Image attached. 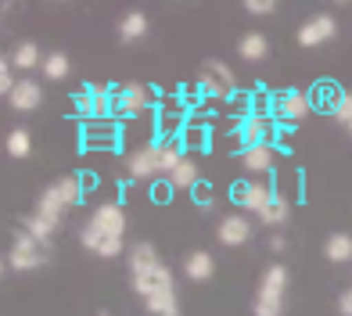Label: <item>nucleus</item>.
Listing matches in <instances>:
<instances>
[{"label":"nucleus","instance_id":"1","mask_svg":"<svg viewBox=\"0 0 352 316\" xmlns=\"http://www.w3.org/2000/svg\"><path fill=\"white\" fill-rule=\"evenodd\" d=\"M122 234H126V212L122 205H98L83 227V248H90L101 259H116L122 251Z\"/></svg>","mask_w":352,"mask_h":316},{"label":"nucleus","instance_id":"2","mask_svg":"<svg viewBox=\"0 0 352 316\" xmlns=\"http://www.w3.org/2000/svg\"><path fill=\"white\" fill-rule=\"evenodd\" d=\"M180 148H184L180 140H158V144H148V148L133 151L130 155V177L151 180V177H158V172H166V177H169V172L184 162Z\"/></svg>","mask_w":352,"mask_h":316},{"label":"nucleus","instance_id":"3","mask_svg":"<svg viewBox=\"0 0 352 316\" xmlns=\"http://www.w3.org/2000/svg\"><path fill=\"white\" fill-rule=\"evenodd\" d=\"M83 198V180L79 177H61L58 183H51L47 191L40 194V201H36V219H43L51 230H58V223H61V216H65L72 205Z\"/></svg>","mask_w":352,"mask_h":316},{"label":"nucleus","instance_id":"4","mask_svg":"<svg viewBox=\"0 0 352 316\" xmlns=\"http://www.w3.org/2000/svg\"><path fill=\"white\" fill-rule=\"evenodd\" d=\"M284 288H287V270L284 266H266L259 295H255V316H280L284 313Z\"/></svg>","mask_w":352,"mask_h":316},{"label":"nucleus","instance_id":"5","mask_svg":"<svg viewBox=\"0 0 352 316\" xmlns=\"http://www.w3.org/2000/svg\"><path fill=\"white\" fill-rule=\"evenodd\" d=\"M43 262H47V245L36 241V237L25 234V230L14 234V241L8 248V266H11V270L25 273V270H40Z\"/></svg>","mask_w":352,"mask_h":316},{"label":"nucleus","instance_id":"6","mask_svg":"<svg viewBox=\"0 0 352 316\" xmlns=\"http://www.w3.org/2000/svg\"><path fill=\"white\" fill-rule=\"evenodd\" d=\"M198 87L209 93V98H230V93H234V72H230V65H227V61L209 58L201 65V72H198Z\"/></svg>","mask_w":352,"mask_h":316},{"label":"nucleus","instance_id":"7","mask_svg":"<svg viewBox=\"0 0 352 316\" xmlns=\"http://www.w3.org/2000/svg\"><path fill=\"white\" fill-rule=\"evenodd\" d=\"M230 198L241 205V209L255 212V216H263L270 209V201H274V187H266V183H255V180H241V183H234L230 187Z\"/></svg>","mask_w":352,"mask_h":316},{"label":"nucleus","instance_id":"8","mask_svg":"<svg viewBox=\"0 0 352 316\" xmlns=\"http://www.w3.org/2000/svg\"><path fill=\"white\" fill-rule=\"evenodd\" d=\"M274 133H277V126L270 115H248L241 122V130H237L245 148H274Z\"/></svg>","mask_w":352,"mask_h":316},{"label":"nucleus","instance_id":"9","mask_svg":"<svg viewBox=\"0 0 352 316\" xmlns=\"http://www.w3.org/2000/svg\"><path fill=\"white\" fill-rule=\"evenodd\" d=\"M133 288H137V295L148 302V298H158V295H173L176 288H173V273L166 270V266H155V270H148V273H140V277H133Z\"/></svg>","mask_w":352,"mask_h":316},{"label":"nucleus","instance_id":"10","mask_svg":"<svg viewBox=\"0 0 352 316\" xmlns=\"http://www.w3.org/2000/svg\"><path fill=\"white\" fill-rule=\"evenodd\" d=\"M309 108H313V98H309V93H302V90H284L280 98L274 101V112H277V119H284V122L306 119Z\"/></svg>","mask_w":352,"mask_h":316},{"label":"nucleus","instance_id":"11","mask_svg":"<svg viewBox=\"0 0 352 316\" xmlns=\"http://www.w3.org/2000/svg\"><path fill=\"white\" fill-rule=\"evenodd\" d=\"M334 33H338V22H334L331 14H313V19L298 29V43L302 47H320V43L334 40Z\"/></svg>","mask_w":352,"mask_h":316},{"label":"nucleus","instance_id":"12","mask_svg":"<svg viewBox=\"0 0 352 316\" xmlns=\"http://www.w3.org/2000/svg\"><path fill=\"white\" fill-rule=\"evenodd\" d=\"M148 104H151V90L140 83L116 90V112L119 115H140V112H148Z\"/></svg>","mask_w":352,"mask_h":316},{"label":"nucleus","instance_id":"13","mask_svg":"<svg viewBox=\"0 0 352 316\" xmlns=\"http://www.w3.org/2000/svg\"><path fill=\"white\" fill-rule=\"evenodd\" d=\"M216 237H219V245H227V248H237V245H245L248 237H252V223L245 216H227V219H219V230H216Z\"/></svg>","mask_w":352,"mask_h":316},{"label":"nucleus","instance_id":"14","mask_svg":"<svg viewBox=\"0 0 352 316\" xmlns=\"http://www.w3.org/2000/svg\"><path fill=\"white\" fill-rule=\"evenodd\" d=\"M11 108H19V112H33V108H40V101H43V90H40V83H33V79H19V87H14V93H11Z\"/></svg>","mask_w":352,"mask_h":316},{"label":"nucleus","instance_id":"15","mask_svg":"<svg viewBox=\"0 0 352 316\" xmlns=\"http://www.w3.org/2000/svg\"><path fill=\"white\" fill-rule=\"evenodd\" d=\"M155 266H162V259H158V248L148 245V241H137V245L130 248V273L140 277V273L155 270Z\"/></svg>","mask_w":352,"mask_h":316},{"label":"nucleus","instance_id":"16","mask_svg":"<svg viewBox=\"0 0 352 316\" xmlns=\"http://www.w3.org/2000/svg\"><path fill=\"white\" fill-rule=\"evenodd\" d=\"M119 36L126 43L144 40V36H148V14H144V11H126L122 19H119Z\"/></svg>","mask_w":352,"mask_h":316},{"label":"nucleus","instance_id":"17","mask_svg":"<svg viewBox=\"0 0 352 316\" xmlns=\"http://www.w3.org/2000/svg\"><path fill=\"white\" fill-rule=\"evenodd\" d=\"M198 183H201L198 180V162H190V158H184V162L169 172V187H173V191H195Z\"/></svg>","mask_w":352,"mask_h":316},{"label":"nucleus","instance_id":"18","mask_svg":"<svg viewBox=\"0 0 352 316\" xmlns=\"http://www.w3.org/2000/svg\"><path fill=\"white\" fill-rule=\"evenodd\" d=\"M184 273L190 280H209L216 273V262H212L209 251H190V256L184 259Z\"/></svg>","mask_w":352,"mask_h":316},{"label":"nucleus","instance_id":"19","mask_svg":"<svg viewBox=\"0 0 352 316\" xmlns=\"http://www.w3.org/2000/svg\"><path fill=\"white\" fill-rule=\"evenodd\" d=\"M184 115H187V104H184L180 98L166 101V104H162V112H158V126H162V133L169 137V133L180 130V126H184Z\"/></svg>","mask_w":352,"mask_h":316},{"label":"nucleus","instance_id":"20","mask_svg":"<svg viewBox=\"0 0 352 316\" xmlns=\"http://www.w3.org/2000/svg\"><path fill=\"white\" fill-rule=\"evenodd\" d=\"M237 54H241L245 61H263L270 54V43L263 33H245L241 40H237Z\"/></svg>","mask_w":352,"mask_h":316},{"label":"nucleus","instance_id":"21","mask_svg":"<svg viewBox=\"0 0 352 316\" xmlns=\"http://www.w3.org/2000/svg\"><path fill=\"white\" fill-rule=\"evenodd\" d=\"M241 166L248 172H266L274 166V148H245L241 151Z\"/></svg>","mask_w":352,"mask_h":316},{"label":"nucleus","instance_id":"22","mask_svg":"<svg viewBox=\"0 0 352 316\" xmlns=\"http://www.w3.org/2000/svg\"><path fill=\"white\" fill-rule=\"evenodd\" d=\"M324 256L331 262H349L352 259V237L349 234H331L327 245H324Z\"/></svg>","mask_w":352,"mask_h":316},{"label":"nucleus","instance_id":"23","mask_svg":"<svg viewBox=\"0 0 352 316\" xmlns=\"http://www.w3.org/2000/svg\"><path fill=\"white\" fill-rule=\"evenodd\" d=\"M11 65L14 69H22V72H29V69H33V65H40V47L36 43H19V47H14V51H11Z\"/></svg>","mask_w":352,"mask_h":316},{"label":"nucleus","instance_id":"24","mask_svg":"<svg viewBox=\"0 0 352 316\" xmlns=\"http://www.w3.org/2000/svg\"><path fill=\"white\" fill-rule=\"evenodd\" d=\"M29 151H33V140H29V130H22V126H14V130L8 133V155H11V158H29Z\"/></svg>","mask_w":352,"mask_h":316},{"label":"nucleus","instance_id":"25","mask_svg":"<svg viewBox=\"0 0 352 316\" xmlns=\"http://www.w3.org/2000/svg\"><path fill=\"white\" fill-rule=\"evenodd\" d=\"M148 313L151 316H180V302H176V291L173 295H158V298H148Z\"/></svg>","mask_w":352,"mask_h":316},{"label":"nucleus","instance_id":"26","mask_svg":"<svg viewBox=\"0 0 352 316\" xmlns=\"http://www.w3.org/2000/svg\"><path fill=\"white\" fill-rule=\"evenodd\" d=\"M43 76H47V79H65V76H69V58L61 54V51L47 54V58H43Z\"/></svg>","mask_w":352,"mask_h":316},{"label":"nucleus","instance_id":"27","mask_svg":"<svg viewBox=\"0 0 352 316\" xmlns=\"http://www.w3.org/2000/svg\"><path fill=\"white\" fill-rule=\"evenodd\" d=\"M259 219H263V223H270V227L284 223V219H287V201H284V198H274V201H270V209H266Z\"/></svg>","mask_w":352,"mask_h":316},{"label":"nucleus","instance_id":"28","mask_svg":"<svg viewBox=\"0 0 352 316\" xmlns=\"http://www.w3.org/2000/svg\"><path fill=\"white\" fill-rule=\"evenodd\" d=\"M180 144H187V148H209V130H205V126H187Z\"/></svg>","mask_w":352,"mask_h":316},{"label":"nucleus","instance_id":"29","mask_svg":"<svg viewBox=\"0 0 352 316\" xmlns=\"http://www.w3.org/2000/svg\"><path fill=\"white\" fill-rule=\"evenodd\" d=\"M11 58H4V61H0V90H4L8 93V98H11V93H14V87H19V83H14V76H11Z\"/></svg>","mask_w":352,"mask_h":316},{"label":"nucleus","instance_id":"30","mask_svg":"<svg viewBox=\"0 0 352 316\" xmlns=\"http://www.w3.org/2000/svg\"><path fill=\"white\" fill-rule=\"evenodd\" d=\"M190 198H195V205H201V209H212V201H216V198H212V187H209V183H198L195 191H190Z\"/></svg>","mask_w":352,"mask_h":316},{"label":"nucleus","instance_id":"31","mask_svg":"<svg viewBox=\"0 0 352 316\" xmlns=\"http://www.w3.org/2000/svg\"><path fill=\"white\" fill-rule=\"evenodd\" d=\"M334 119L345 122V126H352V93H342L338 108H334Z\"/></svg>","mask_w":352,"mask_h":316},{"label":"nucleus","instance_id":"32","mask_svg":"<svg viewBox=\"0 0 352 316\" xmlns=\"http://www.w3.org/2000/svg\"><path fill=\"white\" fill-rule=\"evenodd\" d=\"M76 108H79L83 115H94V87H87V90L76 93Z\"/></svg>","mask_w":352,"mask_h":316},{"label":"nucleus","instance_id":"33","mask_svg":"<svg viewBox=\"0 0 352 316\" xmlns=\"http://www.w3.org/2000/svg\"><path fill=\"white\" fill-rule=\"evenodd\" d=\"M245 11H248V14H274L277 4H274V0H248Z\"/></svg>","mask_w":352,"mask_h":316},{"label":"nucleus","instance_id":"34","mask_svg":"<svg viewBox=\"0 0 352 316\" xmlns=\"http://www.w3.org/2000/svg\"><path fill=\"white\" fill-rule=\"evenodd\" d=\"M338 309H342V316H352V288H349V291H342V298H338Z\"/></svg>","mask_w":352,"mask_h":316},{"label":"nucleus","instance_id":"35","mask_svg":"<svg viewBox=\"0 0 352 316\" xmlns=\"http://www.w3.org/2000/svg\"><path fill=\"white\" fill-rule=\"evenodd\" d=\"M266 245H270V251H284V248H287L280 234H274V237H270V241H266Z\"/></svg>","mask_w":352,"mask_h":316},{"label":"nucleus","instance_id":"36","mask_svg":"<svg viewBox=\"0 0 352 316\" xmlns=\"http://www.w3.org/2000/svg\"><path fill=\"white\" fill-rule=\"evenodd\" d=\"M169 194H173V191H169V183H158V187H155V198H158V201H166Z\"/></svg>","mask_w":352,"mask_h":316},{"label":"nucleus","instance_id":"37","mask_svg":"<svg viewBox=\"0 0 352 316\" xmlns=\"http://www.w3.org/2000/svg\"><path fill=\"white\" fill-rule=\"evenodd\" d=\"M349 130H352V126H349Z\"/></svg>","mask_w":352,"mask_h":316}]
</instances>
